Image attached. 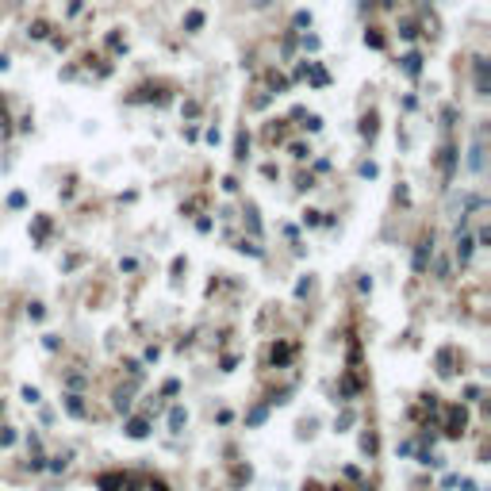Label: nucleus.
<instances>
[{"label":"nucleus","mask_w":491,"mask_h":491,"mask_svg":"<svg viewBox=\"0 0 491 491\" xmlns=\"http://www.w3.org/2000/svg\"><path fill=\"white\" fill-rule=\"evenodd\" d=\"M465 422H468L465 407H449V426H445V434H449V438H461V434H465Z\"/></svg>","instance_id":"nucleus-1"},{"label":"nucleus","mask_w":491,"mask_h":491,"mask_svg":"<svg viewBox=\"0 0 491 491\" xmlns=\"http://www.w3.org/2000/svg\"><path fill=\"white\" fill-rule=\"evenodd\" d=\"M96 487L100 491H123L127 487V476L123 472H104V476H96Z\"/></svg>","instance_id":"nucleus-2"},{"label":"nucleus","mask_w":491,"mask_h":491,"mask_svg":"<svg viewBox=\"0 0 491 491\" xmlns=\"http://www.w3.org/2000/svg\"><path fill=\"white\" fill-rule=\"evenodd\" d=\"M430 257H434V242H422V246L414 250V273H426Z\"/></svg>","instance_id":"nucleus-3"},{"label":"nucleus","mask_w":491,"mask_h":491,"mask_svg":"<svg viewBox=\"0 0 491 491\" xmlns=\"http://www.w3.org/2000/svg\"><path fill=\"white\" fill-rule=\"evenodd\" d=\"M292 353H296V345H288V342H276V345H273V353H269V357H273V365H288V361H292Z\"/></svg>","instance_id":"nucleus-4"},{"label":"nucleus","mask_w":491,"mask_h":491,"mask_svg":"<svg viewBox=\"0 0 491 491\" xmlns=\"http://www.w3.org/2000/svg\"><path fill=\"white\" fill-rule=\"evenodd\" d=\"M146 434H150V418H130V422H127V438L142 441Z\"/></svg>","instance_id":"nucleus-5"},{"label":"nucleus","mask_w":491,"mask_h":491,"mask_svg":"<svg viewBox=\"0 0 491 491\" xmlns=\"http://www.w3.org/2000/svg\"><path fill=\"white\" fill-rule=\"evenodd\" d=\"M472 250H476V238H468V234H461L457 238V261L465 265L468 257H472Z\"/></svg>","instance_id":"nucleus-6"},{"label":"nucleus","mask_w":491,"mask_h":491,"mask_svg":"<svg viewBox=\"0 0 491 491\" xmlns=\"http://www.w3.org/2000/svg\"><path fill=\"white\" fill-rule=\"evenodd\" d=\"M184 422H188V411H184V407H173V411H169V430H173V434H181V430H184Z\"/></svg>","instance_id":"nucleus-7"},{"label":"nucleus","mask_w":491,"mask_h":491,"mask_svg":"<svg viewBox=\"0 0 491 491\" xmlns=\"http://www.w3.org/2000/svg\"><path fill=\"white\" fill-rule=\"evenodd\" d=\"M476 92L487 96V61L483 58H476Z\"/></svg>","instance_id":"nucleus-8"},{"label":"nucleus","mask_w":491,"mask_h":491,"mask_svg":"<svg viewBox=\"0 0 491 491\" xmlns=\"http://www.w3.org/2000/svg\"><path fill=\"white\" fill-rule=\"evenodd\" d=\"M66 411L73 414V418H85V403H81V396H66Z\"/></svg>","instance_id":"nucleus-9"},{"label":"nucleus","mask_w":491,"mask_h":491,"mask_svg":"<svg viewBox=\"0 0 491 491\" xmlns=\"http://www.w3.org/2000/svg\"><path fill=\"white\" fill-rule=\"evenodd\" d=\"M449 365H453V349H441V353H438V372H441V376H453Z\"/></svg>","instance_id":"nucleus-10"},{"label":"nucleus","mask_w":491,"mask_h":491,"mask_svg":"<svg viewBox=\"0 0 491 491\" xmlns=\"http://www.w3.org/2000/svg\"><path fill=\"white\" fill-rule=\"evenodd\" d=\"M265 414H269V407H253V411L246 414V422H250V426H261V422H265Z\"/></svg>","instance_id":"nucleus-11"},{"label":"nucleus","mask_w":491,"mask_h":491,"mask_svg":"<svg viewBox=\"0 0 491 491\" xmlns=\"http://www.w3.org/2000/svg\"><path fill=\"white\" fill-rule=\"evenodd\" d=\"M418 61H422V58H418V54H407V58H403V69H407V73H411V77H414V73H418V69H422V66H418Z\"/></svg>","instance_id":"nucleus-12"},{"label":"nucleus","mask_w":491,"mask_h":491,"mask_svg":"<svg viewBox=\"0 0 491 491\" xmlns=\"http://www.w3.org/2000/svg\"><path fill=\"white\" fill-rule=\"evenodd\" d=\"M361 449H365V453H376V434H365V438H361Z\"/></svg>","instance_id":"nucleus-13"},{"label":"nucleus","mask_w":491,"mask_h":491,"mask_svg":"<svg viewBox=\"0 0 491 491\" xmlns=\"http://www.w3.org/2000/svg\"><path fill=\"white\" fill-rule=\"evenodd\" d=\"M177 391H181V384H177V380H165V384H161V396H177Z\"/></svg>","instance_id":"nucleus-14"},{"label":"nucleus","mask_w":491,"mask_h":491,"mask_svg":"<svg viewBox=\"0 0 491 491\" xmlns=\"http://www.w3.org/2000/svg\"><path fill=\"white\" fill-rule=\"evenodd\" d=\"M23 399H27V403H39L43 396H39V388H31V384H27V388H23Z\"/></svg>","instance_id":"nucleus-15"},{"label":"nucleus","mask_w":491,"mask_h":491,"mask_svg":"<svg viewBox=\"0 0 491 491\" xmlns=\"http://www.w3.org/2000/svg\"><path fill=\"white\" fill-rule=\"evenodd\" d=\"M123 369H127L130 376H142V369H138V361H123Z\"/></svg>","instance_id":"nucleus-16"},{"label":"nucleus","mask_w":491,"mask_h":491,"mask_svg":"<svg viewBox=\"0 0 491 491\" xmlns=\"http://www.w3.org/2000/svg\"><path fill=\"white\" fill-rule=\"evenodd\" d=\"M150 491H169V483H161V480H150Z\"/></svg>","instance_id":"nucleus-17"},{"label":"nucleus","mask_w":491,"mask_h":491,"mask_svg":"<svg viewBox=\"0 0 491 491\" xmlns=\"http://www.w3.org/2000/svg\"><path fill=\"white\" fill-rule=\"evenodd\" d=\"M461 491H476V483L472 480H461Z\"/></svg>","instance_id":"nucleus-18"}]
</instances>
